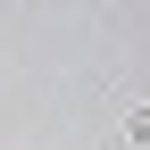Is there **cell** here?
<instances>
[{
  "label": "cell",
  "instance_id": "obj_1",
  "mask_svg": "<svg viewBox=\"0 0 150 150\" xmlns=\"http://www.w3.org/2000/svg\"><path fill=\"white\" fill-rule=\"evenodd\" d=\"M117 150H150V108H142V100L125 108V125H117Z\"/></svg>",
  "mask_w": 150,
  "mask_h": 150
}]
</instances>
